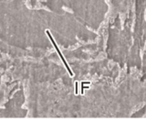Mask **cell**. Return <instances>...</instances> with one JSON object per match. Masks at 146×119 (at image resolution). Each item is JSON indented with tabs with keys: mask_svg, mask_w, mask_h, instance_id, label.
<instances>
[{
	"mask_svg": "<svg viewBox=\"0 0 146 119\" xmlns=\"http://www.w3.org/2000/svg\"><path fill=\"white\" fill-rule=\"evenodd\" d=\"M46 34H47V36L49 37V39H50V40H51V42L52 43V45H53V46H54V48L56 49V51H58V56H59V57L61 58V60L63 61V63H64V64L65 65V68H66V70H67V71L70 73V76H73L74 75H73V72L71 71V70H70V68L69 67V65H68V64L66 63V61H65V59H64V57H63V55L61 54V52H60V51H59V49H58V45H56V43H55V41H54V39H52V35H51V34H50V32L48 31V30H46Z\"/></svg>",
	"mask_w": 146,
	"mask_h": 119,
	"instance_id": "1",
	"label": "cell"
},
{
	"mask_svg": "<svg viewBox=\"0 0 146 119\" xmlns=\"http://www.w3.org/2000/svg\"><path fill=\"white\" fill-rule=\"evenodd\" d=\"M75 93H76V95H78V82H75Z\"/></svg>",
	"mask_w": 146,
	"mask_h": 119,
	"instance_id": "2",
	"label": "cell"
},
{
	"mask_svg": "<svg viewBox=\"0 0 146 119\" xmlns=\"http://www.w3.org/2000/svg\"><path fill=\"white\" fill-rule=\"evenodd\" d=\"M90 82H81V85H90Z\"/></svg>",
	"mask_w": 146,
	"mask_h": 119,
	"instance_id": "3",
	"label": "cell"
}]
</instances>
